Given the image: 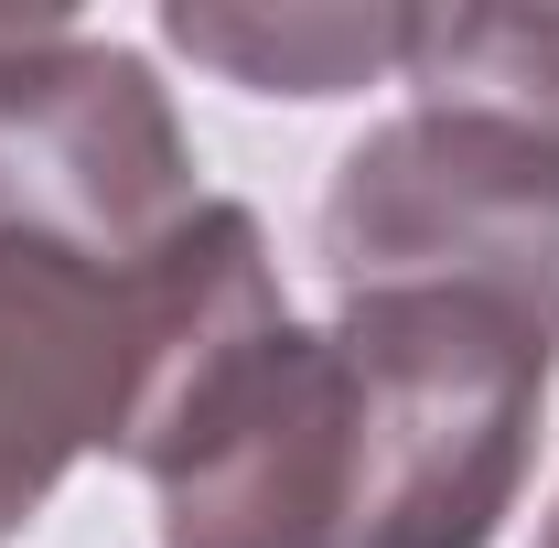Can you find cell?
I'll use <instances>...</instances> for the list:
<instances>
[{"mask_svg":"<svg viewBox=\"0 0 559 548\" xmlns=\"http://www.w3.org/2000/svg\"><path fill=\"white\" fill-rule=\"evenodd\" d=\"M559 377V323L463 290L377 279L334 323H237L151 409L162 548H495Z\"/></svg>","mask_w":559,"mask_h":548,"instance_id":"6da1fadb","label":"cell"},{"mask_svg":"<svg viewBox=\"0 0 559 548\" xmlns=\"http://www.w3.org/2000/svg\"><path fill=\"white\" fill-rule=\"evenodd\" d=\"M259 312L290 301L259 215L226 194H205V215L130 270L0 237V548L55 505L86 452L130 463L173 377Z\"/></svg>","mask_w":559,"mask_h":548,"instance_id":"7a4b0ae2","label":"cell"},{"mask_svg":"<svg viewBox=\"0 0 559 548\" xmlns=\"http://www.w3.org/2000/svg\"><path fill=\"white\" fill-rule=\"evenodd\" d=\"M194 215L205 183L162 75L66 11H0V237L130 270Z\"/></svg>","mask_w":559,"mask_h":548,"instance_id":"3957f363","label":"cell"},{"mask_svg":"<svg viewBox=\"0 0 559 548\" xmlns=\"http://www.w3.org/2000/svg\"><path fill=\"white\" fill-rule=\"evenodd\" d=\"M323 279H463L559 323V151L495 108L409 86V108L334 162Z\"/></svg>","mask_w":559,"mask_h":548,"instance_id":"277c9868","label":"cell"},{"mask_svg":"<svg viewBox=\"0 0 559 548\" xmlns=\"http://www.w3.org/2000/svg\"><path fill=\"white\" fill-rule=\"evenodd\" d=\"M162 44L237 75L248 97H345L366 75H399L409 11H162Z\"/></svg>","mask_w":559,"mask_h":548,"instance_id":"5b68a950","label":"cell"},{"mask_svg":"<svg viewBox=\"0 0 559 548\" xmlns=\"http://www.w3.org/2000/svg\"><path fill=\"white\" fill-rule=\"evenodd\" d=\"M399 86L495 108L559 151V11H409Z\"/></svg>","mask_w":559,"mask_h":548,"instance_id":"8992f818","label":"cell"},{"mask_svg":"<svg viewBox=\"0 0 559 548\" xmlns=\"http://www.w3.org/2000/svg\"><path fill=\"white\" fill-rule=\"evenodd\" d=\"M538 548H559V505H549V538H538Z\"/></svg>","mask_w":559,"mask_h":548,"instance_id":"52a82bcc","label":"cell"}]
</instances>
